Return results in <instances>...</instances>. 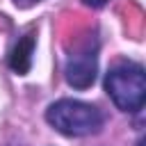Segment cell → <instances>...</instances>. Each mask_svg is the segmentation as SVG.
Here are the masks:
<instances>
[{"label":"cell","instance_id":"7a4b0ae2","mask_svg":"<svg viewBox=\"0 0 146 146\" xmlns=\"http://www.w3.org/2000/svg\"><path fill=\"white\" fill-rule=\"evenodd\" d=\"M105 91L121 112H139L146 100V75L139 64H116L105 75Z\"/></svg>","mask_w":146,"mask_h":146},{"label":"cell","instance_id":"8992f818","mask_svg":"<svg viewBox=\"0 0 146 146\" xmlns=\"http://www.w3.org/2000/svg\"><path fill=\"white\" fill-rule=\"evenodd\" d=\"M137 146H141V141H139V144H137Z\"/></svg>","mask_w":146,"mask_h":146},{"label":"cell","instance_id":"5b68a950","mask_svg":"<svg viewBox=\"0 0 146 146\" xmlns=\"http://www.w3.org/2000/svg\"><path fill=\"white\" fill-rule=\"evenodd\" d=\"M84 5H89V7H94V9H98V7H103V5H107V0H84Z\"/></svg>","mask_w":146,"mask_h":146},{"label":"cell","instance_id":"6da1fadb","mask_svg":"<svg viewBox=\"0 0 146 146\" xmlns=\"http://www.w3.org/2000/svg\"><path fill=\"white\" fill-rule=\"evenodd\" d=\"M46 121L62 135L68 137H84L94 135L103 128V114L98 107L73 100V98H62L52 103L46 110Z\"/></svg>","mask_w":146,"mask_h":146},{"label":"cell","instance_id":"277c9868","mask_svg":"<svg viewBox=\"0 0 146 146\" xmlns=\"http://www.w3.org/2000/svg\"><path fill=\"white\" fill-rule=\"evenodd\" d=\"M32 48H34V36L32 34H25L11 50L9 55V66L18 73V75H25L32 66Z\"/></svg>","mask_w":146,"mask_h":146},{"label":"cell","instance_id":"52a82bcc","mask_svg":"<svg viewBox=\"0 0 146 146\" xmlns=\"http://www.w3.org/2000/svg\"><path fill=\"white\" fill-rule=\"evenodd\" d=\"M16 2H18V0H16Z\"/></svg>","mask_w":146,"mask_h":146},{"label":"cell","instance_id":"3957f363","mask_svg":"<svg viewBox=\"0 0 146 146\" xmlns=\"http://www.w3.org/2000/svg\"><path fill=\"white\" fill-rule=\"evenodd\" d=\"M96 80V48L84 46L66 62V82L75 89H89Z\"/></svg>","mask_w":146,"mask_h":146}]
</instances>
